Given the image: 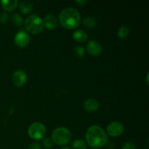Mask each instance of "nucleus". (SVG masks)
<instances>
[{"label": "nucleus", "instance_id": "obj_19", "mask_svg": "<svg viewBox=\"0 0 149 149\" xmlns=\"http://www.w3.org/2000/svg\"><path fill=\"white\" fill-rule=\"evenodd\" d=\"M42 143L43 146L44 148L49 149L51 148L53 145V142H52V139H50L49 138H44L42 139Z\"/></svg>", "mask_w": 149, "mask_h": 149}, {"label": "nucleus", "instance_id": "obj_6", "mask_svg": "<svg viewBox=\"0 0 149 149\" xmlns=\"http://www.w3.org/2000/svg\"><path fill=\"white\" fill-rule=\"evenodd\" d=\"M106 131H107V134H109V135L116 138L123 134L124 131H125V127L121 122L115 121V122H111L106 127Z\"/></svg>", "mask_w": 149, "mask_h": 149}, {"label": "nucleus", "instance_id": "obj_20", "mask_svg": "<svg viewBox=\"0 0 149 149\" xmlns=\"http://www.w3.org/2000/svg\"><path fill=\"white\" fill-rule=\"evenodd\" d=\"M76 56L79 58H82L84 56V49L81 46H77L74 49Z\"/></svg>", "mask_w": 149, "mask_h": 149}, {"label": "nucleus", "instance_id": "obj_18", "mask_svg": "<svg viewBox=\"0 0 149 149\" xmlns=\"http://www.w3.org/2000/svg\"><path fill=\"white\" fill-rule=\"evenodd\" d=\"M72 148L74 149H87L85 142L81 138L74 140L72 143Z\"/></svg>", "mask_w": 149, "mask_h": 149}, {"label": "nucleus", "instance_id": "obj_2", "mask_svg": "<svg viewBox=\"0 0 149 149\" xmlns=\"http://www.w3.org/2000/svg\"><path fill=\"white\" fill-rule=\"evenodd\" d=\"M61 26L65 29H75L80 25L81 21V15L74 7H67L60 13L58 16Z\"/></svg>", "mask_w": 149, "mask_h": 149}, {"label": "nucleus", "instance_id": "obj_17", "mask_svg": "<svg viewBox=\"0 0 149 149\" xmlns=\"http://www.w3.org/2000/svg\"><path fill=\"white\" fill-rule=\"evenodd\" d=\"M130 33V28L126 26H122V27L119 28V29L118 30V37H119V39H125V38H127L129 36Z\"/></svg>", "mask_w": 149, "mask_h": 149}, {"label": "nucleus", "instance_id": "obj_10", "mask_svg": "<svg viewBox=\"0 0 149 149\" xmlns=\"http://www.w3.org/2000/svg\"><path fill=\"white\" fill-rule=\"evenodd\" d=\"M43 24L48 30H55L58 26V20L56 16L54 15L47 14L44 18Z\"/></svg>", "mask_w": 149, "mask_h": 149}, {"label": "nucleus", "instance_id": "obj_5", "mask_svg": "<svg viewBox=\"0 0 149 149\" xmlns=\"http://www.w3.org/2000/svg\"><path fill=\"white\" fill-rule=\"evenodd\" d=\"M46 127L42 122H36L32 123L28 129V134L31 139L38 141L44 138L46 135Z\"/></svg>", "mask_w": 149, "mask_h": 149}, {"label": "nucleus", "instance_id": "obj_11", "mask_svg": "<svg viewBox=\"0 0 149 149\" xmlns=\"http://www.w3.org/2000/svg\"><path fill=\"white\" fill-rule=\"evenodd\" d=\"M84 109L86 111L93 113L95 112L99 109V103L94 98H88L84 102Z\"/></svg>", "mask_w": 149, "mask_h": 149}, {"label": "nucleus", "instance_id": "obj_23", "mask_svg": "<svg viewBox=\"0 0 149 149\" xmlns=\"http://www.w3.org/2000/svg\"><path fill=\"white\" fill-rule=\"evenodd\" d=\"M28 149H42L40 144L38 143H32L29 145Z\"/></svg>", "mask_w": 149, "mask_h": 149}, {"label": "nucleus", "instance_id": "obj_15", "mask_svg": "<svg viewBox=\"0 0 149 149\" xmlns=\"http://www.w3.org/2000/svg\"><path fill=\"white\" fill-rule=\"evenodd\" d=\"M82 25L87 29H93L97 25V21L93 17L89 16L82 20Z\"/></svg>", "mask_w": 149, "mask_h": 149}, {"label": "nucleus", "instance_id": "obj_24", "mask_svg": "<svg viewBox=\"0 0 149 149\" xmlns=\"http://www.w3.org/2000/svg\"><path fill=\"white\" fill-rule=\"evenodd\" d=\"M75 2L77 3L79 6H81V7H82V6H84V4H87V1H86V0H77V1H76Z\"/></svg>", "mask_w": 149, "mask_h": 149}, {"label": "nucleus", "instance_id": "obj_9", "mask_svg": "<svg viewBox=\"0 0 149 149\" xmlns=\"http://www.w3.org/2000/svg\"><path fill=\"white\" fill-rule=\"evenodd\" d=\"M102 50L101 45L97 41L91 40L87 44V51L92 56H98L102 53Z\"/></svg>", "mask_w": 149, "mask_h": 149}, {"label": "nucleus", "instance_id": "obj_12", "mask_svg": "<svg viewBox=\"0 0 149 149\" xmlns=\"http://www.w3.org/2000/svg\"><path fill=\"white\" fill-rule=\"evenodd\" d=\"M1 5L5 11L13 12L18 6L17 0H2L1 1Z\"/></svg>", "mask_w": 149, "mask_h": 149}, {"label": "nucleus", "instance_id": "obj_26", "mask_svg": "<svg viewBox=\"0 0 149 149\" xmlns=\"http://www.w3.org/2000/svg\"><path fill=\"white\" fill-rule=\"evenodd\" d=\"M61 149H70V148H68V147H67V146H63V147H62Z\"/></svg>", "mask_w": 149, "mask_h": 149}, {"label": "nucleus", "instance_id": "obj_3", "mask_svg": "<svg viewBox=\"0 0 149 149\" xmlns=\"http://www.w3.org/2000/svg\"><path fill=\"white\" fill-rule=\"evenodd\" d=\"M71 140V132L65 127L55 128L52 133V141L58 146H65Z\"/></svg>", "mask_w": 149, "mask_h": 149}, {"label": "nucleus", "instance_id": "obj_8", "mask_svg": "<svg viewBox=\"0 0 149 149\" xmlns=\"http://www.w3.org/2000/svg\"><path fill=\"white\" fill-rule=\"evenodd\" d=\"M27 81V74L23 70H17L13 74V82L17 87H21Z\"/></svg>", "mask_w": 149, "mask_h": 149}, {"label": "nucleus", "instance_id": "obj_22", "mask_svg": "<svg viewBox=\"0 0 149 149\" xmlns=\"http://www.w3.org/2000/svg\"><path fill=\"white\" fill-rule=\"evenodd\" d=\"M122 149H136V147L132 143L127 142L122 145Z\"/></svg>", "mask_w": 149, "mask_h": 149}, {"label": "nucleus", "instance_id": "obj_7", "mask_svg": "<svg viewBox=\"0 0 149 149\" xmlns=\"http://www.w3.org/2000/svg\"><path fill=\"white\" fill-rule=\"evenodd\" d=\"M30 36L25 31H20L14 37V42L18 47H26L30 42Z\"/></svg>", "mask_w": 149, "mask_h": 149}, {"label": "nucleus", "instance_id": "obj_4", "mask_svg": "<svg viewBox=\"0 0 149 149\" xmlns=\"http://www.w3.org/2000/svg\"><path fill=\"white\" fill-rule=\"evenodd\" d=\"M25 28L32 34H39L43 31V20L36 15H31L25 20Z\"/></svg>", "mask_w": 149, "mask_h": 149}, {"label": "nucleus", "instance_id": "obj_14", "mask_svg": "<svg viewBox=\"0 0 149 149\" xmlns=\"http://www.w3.org/2000/svg\"><path fill=\"white\" fill-rule=\"evenodd\" d=\"M19 10L22 14H29L33 10V4L29 1H22L18 5Z\"/></svg>", "mask_w": 149, "mask_h": 149}, {"label": "nucleus", "instance_id": "obj_21", "mask_svg": "<svg viewBox=\"0 0 149 149\" xmlns=\"http://www.w3.org/2000/svg\"><path fill=\"white\" fill-rule=\"evenodd\" d=\"M9 20V15L7 12H1L0 13V23L1 24H4Z\"/></svg>", "mask_w": 149, "mask_h": 149}, {"label": "nucleus", "instance_id": "obj_16", "mask_svg": "<svg viewBox=\"0 0 149 149\" xmlns=\"http://www.w3.org/2000/svg\"><path fill=\"white\" fill-rule=\"evenodd\" d=\"M11 22L16 27H20L23 24V17L17 13H14L11 16Z\"/></svg>", "mask_w": 149, "mask_h": 149}, {"label": "nucleus", "instance_id": "obj_13", "mask_svg": "<svg viewBox=\"0 0 149 149\" xmlns=\"http://www.w3.org/2000/svg\"><path fill=\"white\" fill-rule=\"evenodd\" d=\"M73 38L77 42L84 43L88 39V35L85 31L81 30V29H77V30L74 31L73 33Z\"/></svg>", "mask_w": 149, "mask_h": 149}, {"label": "nucleus", "instance_id": "obj_25", "mask_svg": "<svg viewBox=\"0 0 149 149\" xmlns=\"http://www.w3.org/2000/svg\"><path fill=\"white\" fill-rule=\"evenodd\" d=\"M148 77H149V74L148 73H147L146 74V84H148Z\"/></svg>", "mask_w": 149, "mask_h": 149}, {"label": "nucleus", "instance_id": "obj_1", "mask_svg": "<svg viewBox=\"0 0 149 149\" xmlns=\"http://www.w3.org/2000/svg\"><path fill=\"white\" fill-rule=\"evenodd\" d=\"M87 143L93 148H100L108 142L106 132L101 127L93 125L87 129L85 134Z\"/></svg>", "mask_w": 149, "mask_h": 149}]
</instances>
